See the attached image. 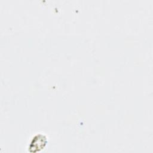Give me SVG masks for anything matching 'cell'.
Segmentation results:
<instances>
[{
	"mask_svg": "<svg viewBox=\"0 0 153 153\" xmlns=\"http://www.w3.org/2000/svg\"><path fill=\"white\" fill-rule=\"evenodd\" d=\"M47 143V139L44 135H36L33 138L29 145V151L31 152L39 151L45 147Z\"/></svg>",
	"mask_w": 153,
	"mask_h": 153,
	"instance_id": "cell-1",
	"label": "cell"
}]
</instances>
